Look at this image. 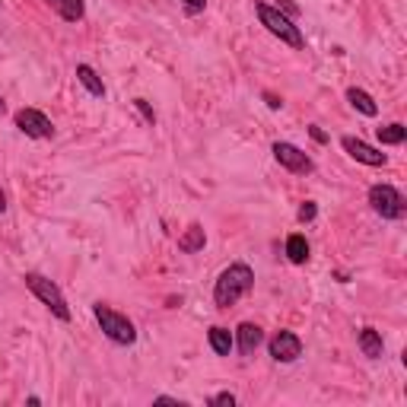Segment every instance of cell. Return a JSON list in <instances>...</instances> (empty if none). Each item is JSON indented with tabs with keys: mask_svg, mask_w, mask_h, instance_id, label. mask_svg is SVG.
Here are the masks:
<instances>
[{
	"mask_svg": "<svg viewBox=\"0 0 407 407\" xmlns=\"http://www.w3.org/2000/svg\"><path fill=\"white\" fill-rule=\"evenodd\" d=\"M153 404H178V407H185V401H178V398H169V394H159Z\"/></svg>",
	"mask_w": 407,
	"mask_h": 407,
	"instance_id": "484cf974",
	"label": "cell"
},
{
	"mask_svg": "<svg viewBox=\"0 0 407 407\" xmlns=\"http://www.w3.org/2000/svg\"><path fill=\"white\" fill-rule=\"evenodd\" d=\"M210 404H223V407H233L235 404V394L233 392H219L210 398Z\"/></svg>",
	"mask_w": 407,
	"mask_h": 407,
	"instance_id": "7402d4cb",
	"label": "cell"
},
{
	"mask_svg": "<svg viewBox=\"0 0 407 407\" xmlns=\"http://www.w3.org/2000/svg\"><path fill=\"white\" fill-rule=\"evenodd\" d=\"M376 137H379V144H382V147H398V144H404V140H407V128L394 121V124L376 128Z\"/></svg>",
	"mask_w": 407,
	"mask_h": 407,
	"instance_id": "e0dca14e",
	"label": "cell"
},
{
	"mask_svg": "<svg viewBox=\"0 0 407 407\" xmlns=\"http://www.w3.org/2000/svg\"><path fill=\"white\" fill-rule=\"evenodd\" d=\"M255 13H258V19H261L264 29L271 32V35H277L280 42H287L290 48H306V38H302L299 26H293V19H290V16H283L277 7H271V3L258 0Z\"/></svg>",
	"mask_w": 407,
	"mask_h": 407,
	"instance_id": "7a4b0ae2",
	"label": "cell"
},
{
	"mask_svg": "<svg viewBox=\"0 0 407 407\" xmlns=\"http://www.w3.org/2000/svg\"><path fill=\"white\" fill-rule=\"evenodd\" d=\"M134 108H137V112H140V115H144V121H147V124H150V128H153V124H156V112H153V106H150V102H147V99H134Z\"/></svg>",
	"mask_w": 407,
	"mask_h": 407,
	"instance_id": "d6986e66",
	"label": "cell"
},
{
	"mask_svg": "<svg viewBox=\"0 0 407 407\" xmlns=\"http://www.w3.org/2000/svg\"><path fill=\"white\" fill-rule=\"evenodd\" d=\"M204 245H207V233H204L201 223H191V226L185 229V235H178V251H185V255L204 251Z\"/></svg>",
	"mask_w": 407,
	"mask_h": 407,
	"instance_id": "7c38bea8",
	"label": "cell"
},
{
	"mask_svg": "<svg viewBox=\"0 0 407 407\" xmlns=\"http://www.w3.org/2000/svg\"><path fill=\"white\" fill-rule=\"evenodd\" d=\"M207 340H210V350L217 356H229L235 347V338L229 334V328H223V324H213L210 331H207Z\"/></svg>",
	"mask_w": 407,
	"mask_h": 407,
	"instance_id": "4fadbf2b",
	"label": "cell"
},
{
	"mask_svg": "<svg viewBox=\"0 0 407 407\" xmlns=\"http://www.w3.org/2000/svg\"><path fill=\"white\" fill-rule=\"evenodd\" d=\"M315 213H318L315 201H306V204L299 207V213H296V217H299V223H312V219H315Z\"/></svg>",
	"mask_w": 407,
	"mask_h": 407,
	"instance_id": "ffe728a7",
	"label": "cell"
},
{
	"mask_svg": "<svg viewBox=\"0 0 407 407\" xmlns=\"http://www.w3.org/2000/svg\"><path fill=\"white\" fill-rule=\"evenodd\" d=\"M13 121H16V128L23 131L26 137H32V140H51L54 137L51 118L45 112H38V108H19L13 115Z\"/></svg>",
	"mask_w": 407,
	"mask_h": 407,
	"instance_id": "8992f818",
	"label": "cell"
},
{
	"mask_svg": "<svg viewBox=\"0 0 407 407\" xmlns=\"http://www.w3.org/2000/svg\"><path fill=\"white\" fill-rule=\"evenodd\" d=\"M274 159H277L280 166L287 169V172H293V175H312L315 172L312 156H306L299 147L287 144V140H277V144H274Z\"/></svg>",
	"mask_w": 407,
	"mask_h": 407,
	"instance_id": "52a82bcc",
	"label": "cell"
},
{
	"mask_svg": "<svg viewBox=\"0 0 407 407\" xmlns=\"http://www.w3.org/2000/svg\"><path fill=\"white\" fill-rule=\"evenodd\" d=\"M340 147H344V153H347L350 159H356V163H363V166H385L388 163V156H385L382 150H376V147L363 144L360 137H340Z\"/></svg>",
	"mask_w": 407,
	"mask_h": 407,
	"instance_id": "ba28073f",
	"label": "cell"
},
{
	"mask_svg": "<svg viewBox=\"0 0 407 407\" xmlns=\"http://www.w3.org/2000/svg\"><path fill=\"white\" fill-rule=\"evenodd\" d=\"M7 210V194H3V191H0V213Z\"/></svg>",
	"mask_w": 407,
	"mask_h": 407,
	"instance_id": "4316f807",
	"label": "cell"
},
{
	"mask_svg": "<svg viewBox=\"0 0 407 407\" xmlns=\"http://www.w3.org/2000/svg\"><path fill=\"white\" fill-rule=\"evenodd\" d=\"M309 137L315 140V144H328V134H324V131L318 128V124H312V128H309Z\"/></svg>",
	"mask_w": 407,
	"mask_h": 407,
	"instance_id": "cb8c5ba5",
	"label": "cell"
},
{
	"mask_svg": "<svg viewBox=\"0 0 407 407\" xmlns=\"http://www.w3.org/2000/svg\"><path fill=\"white\" fill-rule=\"evenodd\" d=\"M356 344H360L363 356H369V360H379V356H382V350H385L382 334H379L376 328H363L360 338H356Z\"/></svg>",
	"mask_w": 407,
	"mask_h": 407,
	"instance_id": "2e32d148",
	"label": "cell"
},
{
	"mask_svg": "<svg viewBox=\"0 0 407 407\" xmlns=\"http://www.w3.org/2000/svg\"><path fill=\"white\" fill-rule=\"evenodd\" d=\"M369 207L382 219H401L404 217V210H407L401 191L392 188V185H372L369 188Z\"/></svg>",
	"mask_w": 407,
	"mask_h": 407,
	"instance_id": "5b68a950",
	"label": "cell"
},
{
	"mask_svg": "<svg viewBox=\"0 0 407 407\" xmlns=\"http://www.w3.org/2000/svg\"><path fill=\"white\" fill-rule=\"evenodd\" d=\"M23 280H26V290H29L35 299L45 302L48 309L54 312V318H60V322H70V306H67V299H64V293H60V287L54 283V280L42 277V274H35V271H29Z\"/></svg>",
	"mask_w": 407,
	"mask_h": 407,
	"instance_id": "277c9868",
	"label": "cell"
},
{
	"mask_svg": "<svg viewBox=\"0 0 407 407\" xmlns=\"http://www.w3.org/2000/svg\"><path fill=\"white\" fill-rule=\"evenodd\" d=\"M92 315H96L102 334H106L112 344L131 347V344L137 340V328H134V322H131L128 315H121V312L108 309V306H102V302H96V306H92Z\"/></svg>",
	"mask_w": 407,
	"mask_h": 407,
	"instance_id": "3957f363",
	"label": "cell"
},
{
	"mask_svg": "<svg viewBox=\"0 0 407 407\" xmlns=\"http://www.w3.org/2000/svg\"><path fill=\"white\" fill-rule=\"evenodd\" d=\"M76 80L86 86V92L96 99H106V83H102V76L90 67V64H76Z\"/></svg>",
	"mask_w": 407,
	"mask_h": 407,
	"instance_id": "9a60e30c",
	"label": "cell"
},
{
	"mask_svg": "<svg viewBox=\"0 0 407 407\" xmlns=\"http://www.w3.org/2000/svg\"><path fill=\"white\" fill-rule=\"evenodd\" d=\"M178 3L185 7V13H191V16L204 13V7H207V0H178Z\"/></svg>",
	"mask_w": 407,
	"mask_h": 407,
	"instance_id": "44dd1931",
	"label": "cell"
},
{
	"mask_svg": "<svg viewBox=\"0 0 407 407\" xmlns=\"http://www.w3.org/2000/svg\"><path fill=\"white\" fill-rule=\"evenodd\" d=\"M277 10L283 16H299V7H296L293 0H277Z\"/></svg>",
	"mask_w": 407,
	"mask_h": 407,
	"instance_id": "603a6c76",
	"label": "cell"
},
{
	"mask_svg": "<svg viewBox=\"0 0 407 407\" xmlns=\"http://www.w3.org/2000/svg\"><path fill=\"white\" fill-rule=\"evenodd\" d=\"M7 112V102H3V96H0V115Z\"/></svg>",
	"mask_w": 407,
	"mask_h": 407,
	"instance_id": "83f0119b",
	"label": "cell"
},
{
	"mask_svg": "<svg viewBox=\"0 0 407 407\" xmlns=\"http://www.w3.org/2000/svg\"><path fill=\"white\" fill-rule=\"evenodd\" d=\"M287 258H290V264H306L309 261V242H306V235H299V233H293L287 239Z\"/></svg>",
	"mask_w": 407,
	"mask_h": 407,
	"instance_id": "ac0fdd59",
	"label": "cell"
},
{
	"mask_svg": "<svg viewBox=\"0 0 407 407\" xmlns=\"http://www.w3.org/2000/svg\"><path fill=\"white\" fill-rule=\"evenodd\" d=\"M347 102H350V106H354L360 115H366V118H376V115H379L376 99H372L366 90H360V86H350V90H347Z\"/></svg>",
	"mask_w": 407,
	"mask_h": 407,
	"instance_id": "5bb4252c",
	"label": "cell"
},
{
	"mask_svg": "<svg viewBox=\"0 0 407 407\" xmlns=\"http://www.w3.org/2000/svg\"><path fill=\"white\" fill-rule=\"evenodd\" d=\"M45 3L60 16V19H64V23H80V19L86 16L83 0H45Z\"/></svg>",
	"mask_w": 407,
	"mask_h": 407,
	"instance_id": "8fae6325",
	"label": "cell"
},
{
	"mask_svg": "<svg viewBox=\"0 0 407 407\" xmlns=\"http://www.w3.org/2000/svg\"><path fill=\"white\" fill-rule=\"evenodd\" d=\"M251 287H255V271H251L249 264H229L226 271L217 277V287H213V302H217L219 309H229L242 296H249Z\"/></svg>",
	"mask_w": 407,
	"mask_h": 407,
	"instance_id": "6da1fadb",
	"label": "cell"
},
{
	"mask_svg": "<svg viewBox=\"0 0 407 407\" xmlns=\"http://www.w3.org/2000/svg\"><path fill=\"white\" fill-rule=\"evenodd\" d=\"M235 344H239L242 356H251L264 344V331L258 328V324H251V322H242L239 328H235Z\"/></svg>",
	"mask_w": 407,
	"mask_h": 407,
	"instance_id": "30bf717a",
	"label": "cell"
},
{
	"mask_svg": "<svg viewBox=\"0 0 407 407\" xmlns=\"http://www.w3.org/2000/svg\"><path fill=\"white\" fill-rule=\"evenodd\" d=\"M267 350H271V356L277 363H296L302 356V340L293 331H277L271 338V344H267Z\"/></svg>",
	"mask_w": 407,
	"mask_h": 407,
	"instance_id": "9c48e42d",
	"label": "cell"
},
{
	"mask_svg": "<svg viewBox=\"0 0 407 407\" xmlns=\"http://www.w3.org/2000/svg\"><path fill=\"white\" fill-rule=\"evenodd\" d=\"M264 102H267L271 108H283V99H277L274 92H264Z\"/></svg>",
	"mask_w": 407,
	"mask_h": 407,
	"instance_id": "d4e9b609",
	"label": "cell"
}]
</instances>
